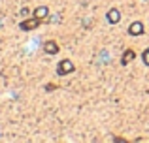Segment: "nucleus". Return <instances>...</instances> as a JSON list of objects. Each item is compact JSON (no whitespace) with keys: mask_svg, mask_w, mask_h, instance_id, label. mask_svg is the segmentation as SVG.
<instances>
[{"mask_svg":"<svg viewBox=\"0 0 149 143\" xmlns=\"http://www.w3.org/2000/svg\"><path fill=\"white\" fill-rule=\"evenodd\" d=\"M134 59H136V53L132 51V49H127V51L123 53V59H121V64H123V66H127V64H130Z\"/></svg>","mask_w":149,"mask_h":143,"instance_id":"nucleus-6","label":"nucleus"},{"mask_svg":"<svg viewBox=\"0 0 149 143\" xmlns=\"http://www.w3.org/2000/svg\"><path fill=\"white\" fill-rule=\"evenodd\" d=\"M142 60H143V64H146V66H149V49H147V51H143Z\"/></svg>","mask_w":149,"mask_h":143,"instance_id":"nucleus-8","label":"nucleus"},{"mask_svg":"<svg viewBox=\"0 0 149 143\" xmlns=\"http://www.w3.org/2000/svg\"><path fill=\"white\" fill-rule=\"evenodd\" d=\"M74 70H76V66H74V62L68 60V59L61 60L58 66H57V73H58V75H68V73H72Z\"/></svg>","mask_w":149,"mask_h":143,"instance_id":"nucleus-1","label":"nucleus"},{"mask_svg":"<svg viewBox=\"0 0 149 143\" xmlns=\"http://www.w3.org/2000/svg\"><path fill=\"white\" fill-rule=\"evenodd\" d=\"M128 34H130V36H142L143 34V25L140 21H134L130 26H128Z\"/></svg>","mask_w":149,"mask_h":143,"instance_id":"nucleus-3","label":"nucleus"},{"mask_svg":"<svg viewBox=\"0 0 149 143\" xmlns=\"http://www.w3.org/2000/svg\"><path fill=\"white\" fill-rule=\"evenodd\" d=\"M55 88H57V87H55V85H53V83H49V85H47V87H45V90H55Z\"/></svg>","mask_w":149,"mask_h":143,"instance_id":"nucleus-9","label":"nucleus"},{"mask_svg":"<svg viewBox=\"0 0 149 143\" xmlns=\"http://www.w3.org/2000/svg\"><path fill=\"white\" fill-rule=\"evenodd\" d=\"M38 25H40V19H38V17H32V19H25V21H21L19 28L25 30V32H29V30L38 28Z\"/></svg>","mask_w":149,"mask_h":143,"instance_id":"nucleus-2","label":"nucleus"},{"mask_svg":"<svg viewBox=\"0 0 149 143\" xmlns=\"http://www.w3.org/2000/svg\"><path fill=\"white\" fill-rule=\"evenodd\" d=\"M44 51L47 53V55H57V53H58V45H57V41H53V40L45 41V45H44Z\"/></svg>","mask_w":149,"mask_h":143,"instance_id":"nucleus-5","label":"nucleus"},{"mask_svg":"<svg viewBox=\"0 0 149 143\" xmlns=\"http://www.w3.org/2000/svg\"><path fill=\"white\" fill-rule=\"evenodd\" d=\"M47 15H49V10L45 6H40V8H36V10H34V17H38L40 21L47 19Z\"/></svg>","mask_w":149,"mask_h":143,"instance_id":"nucleus-7","label":"nucleus"},{"mask_svg":"<svg viewBox=\"0 0 149 143\" xmlns=\"http://www.w3.org/2000/svg\"><path fill=\"white\" fill-rule=\"evenodd\" d=\"M121 21V13L117 8H111V10L108 11V23H111V25H117V23Z\"/></svg>","mask_w":149,"mask_h":143,"instance_id":"nucleus-4","label":"nucleus"}]
</instances>
